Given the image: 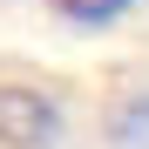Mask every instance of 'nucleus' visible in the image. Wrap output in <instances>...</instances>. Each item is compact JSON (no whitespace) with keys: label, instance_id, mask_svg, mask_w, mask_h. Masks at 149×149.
Segmentation results:
<instances>
[{"label":"nucleus","instance_id":"1","mask_svg":"<svg viewBox=\"0 0 149 149\" xmlns=\"http://www.w3.org/2000/svg\"><path fill=\"white\" fill-rule=\"evenodd\" d=\"M61 142V102L27 81H0V149H54Z\"/></svg>","mask_w":149,"mask_h":149},{"label":"nucleus","instance_id":"2","mask_svg":"<svg viewBox=\"0 0 149 149\" xmlns=\"http://www.w3.org/2000/svg\"><path fill=\"white\" fill-rule=\"evenodd\" d=\"M109 149H149V95H129L109 109Z\"/></svg>","mask_w":149,"mask_h":149},{"label":"nucleus","instance_id":"3","mask_svg":"<svg viewBox=\"0 0 149 149\" xmlns=\"http://www.w3.org/2000/svg\"><path fill=\"white\" fill-rule=\"evenodd\" d=\"M61 20H74V27H115L122 14H129V0H47Z\"/></svg>","mask_w":149,"mask_h":149}]
</instances>
